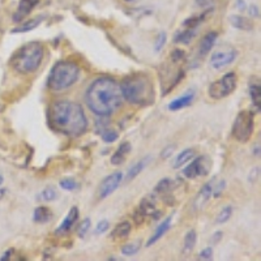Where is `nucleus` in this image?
<instances>
[{"instance_id":"nucleus-1","label":"nucleus","mask_w":261,"mask_h":261,"mask_svg":"<svg viewBox=\"0 0 261 261\" xmlns=\"http://www.w3.org/2000/svg\"><path fill=\"white\" fill-rule=\"evenodd\" d=\"M85 101L95 115L110 116L123 104L124 95L120 82L111 77H98L86 90Z\"/></svg>"},{"instance_id":"nucleus-2","label":"nucleus","mask_w":261,"mask_h":261,"mask_svg":"<svg viewBox=\"0 0 261 261\" xmlns=\"http://www.w3.org/2000/svg\"><path fill=\"white\" fill-rule=\"evenodd\" d=\"M51 129L69 137H77L88 129V119L81 104L72 101L52 103L47 114Z\"/></svg>"},{"instance_id":"nucleus-3","label":"nucleus","mask_w":261,"mask_h":261,"mask_svg":"<svg viewBox=\"0 0 261 261\" xmlns=\"http://www.w3.org/2000/svg\"><path fill=\"white\" fill-rule=\"evenodd\" d=\"M124 99L135 106H149L156 101L153 82L144 73H135L128 76L120 82Z\"/></svg>"},{"instance_id":"nucleus-4","label":"nucleus","mask_w":261,"mask_h":261,"mask_svg":"<svg viewBox=\"0 0 261 261\" xmlns=\"http://www.w3.org/2000/svg\"><path fill=\"white\" fill-rule=\"evenodd\" d=\"M43 56H45V47L42 43L33 41L16 50L11 58V65L21 75H30L41 67Z\"/></svg>"},{"instance_id":"nucleus-5","label":"nucleus","mask_w":261,"mask_h":261,"mask_svg":"<svg viewBox=\"0 0 261 261\" xmlns=\"http://www.w3.org/2000/svg\"><path fill=\"white\" fill-rule=\"evenodd\" d=\"M80 67L72 60H60L55 63L47 77V86L51 91H63L78 81Z\"/></svg>"},{"instance_id":"nucleus-6","label":"nucleus","mask_w":261,"mask_h":261,"mask_svg":"<svg viewBox=\"0 0 261 261\" xmlns=\"http://www.w3.org/2000/svg\"><path fill=\"white\" fill-rule=\"evenodd\" d=\"M254 130V115L249 110L239 111L232 124V137L240 144L251 140Z\"/></svg>"},{"instance_id":"nucleus-7","label":"nucleus","mask_w":261,"mask_h":261,"mask_svg":"<svg viewBox=\"0 0 261 261\" xmlns=\"http://www.w3.org/2000/svg\"><path fill=\"white\" fill-rule=\"evenodd\" d=\"M236 85H238L236 73L235 72H228V73L222 76L221 78H218L217 81L209 85L208 95L212 99L219 101V99H223V98H227L228 95H231L235 91V89H236Z\"/></svg>"},{"instance_id":"nucleus-8","label":"nucleus","mask_w":261,"mask_h":261,"mask_svg":"<svg viewBox=\"0 0 261 261\" xmlns=\"http://www.w3.org/2000/svg\"><path fill=\"white\" fill-rule=\"evenodd\" d=\"M209 171H210V161L208 157L200 156L183 170V175L188 179H196L199 176L208 175Z\"/></svg>"},{"instance_id":"nucleus-9","label":"nucleus","mask_w":261,"mask_h":261,"mask_svg":"<svg viewBox=\"0 0 261 261\" xmlns=\"http://www.w3.org/2000/svg\"><path fill=\"white\" fill-rule=\"evenodd\" d=\"M121 180H123V174L120 171H115L111 175L106 176L103 180H102L101 186L98 188V196L99 199H106L110 195L115 192L117 189V187L120 186Z\"/></svg>"},{"instance_id":"nucleus-10","label":"nucleus","mask_w":261,"mask_h":261,"mask_svg":"<svg viewBox=\"0 0 261 261\" xmlns=\"http://www.w3.org/2000/svg\"><path fill=\"white\" fill-rule=\"evenodd\" d=\"M236 59V50L225 49V50H215L210 58V65L214 69H222L235 62Z\"/></svg>"},{"instance_id":"nucleus-11","label":"nucleus","mask_w":261,"mask_h":261,"mask_svg":"<svg viewBox=\"0 0 261 261\" xmlns=\"http://www.w3.org/2000/svg\"><path fill=\"white\" fill-rule=\"evenodd\" d=\"M38 3L39 0H20L17 11L13 15V21L15 23H21L28 15H30V12L36 8Z\"/></svg>"},{"instance_id":"nucleus-12","label":"nucleus","mask_w":261,"mask_h":261,"mask_svg":"<svg viewBox=\"0 0 261 261\" xmlns=\"http://www.w3.org/2000/svg\"><path fill=\"white\" fill-rule=\"evenodd\" d=\"M78 214H80V212H78L77 206H72L71 210H69L68 214H67V217H65V218L63 219L62 225H60L58 228H56L55 234L56 235L68 234L69 230H71V228L73 227V225H75L76 222H77Z\"/></svg>"},{"instance_id":"nucleus-13","label":"nucleus","mask_w":261,"mask_h":261,"mask_svg":"<svg viewBox=\"0 0 261 261\" xmlns=\"http://www.w3.org/2000/svg\"><path fill=\"white\" fill-rule=\"evenodd\" d=\"M130 150H132V145L128 141H124L120 144V147L117 148L116 152L111 157V165L112 166H120L127 161V157L129 156Z\"/></svg>"},{"instance_id":"nucleus-14","label":"nucleus","mask_w":261,"mask_h":261,"mask_svg":"<svg viewBox=\"0 0 261 261\" xmlns=\"http://www.w3.org/2000/svg\"><path fill=\"white\" fill-rule=\"evenodd\" d=\"M217 38H218V33L210 32L201 39V42H200V47H199L200 56L208 55L209 52L212 51L213 47H214V45H215V42H217Z\"/></svg>"},{"instance_id":"nucleus-15","label":"nucleus","mask_w":261,"mask_h":261,"mask_svg":"<svg viewBox=\"0 0 261 261\" xmlns=\"http://www.w3.org/2000/svg\"><path fill=\"white\" fill-rule=\"evenodd\" d=\"M228 23L231 24L232 28L239 30H252L253 29V21H252L249 17L244 16H239V15H231L228 17Z\"/></svg>"},{"instance_id":"nucleus-16","label":"nucleus","mask_w":261,"mask_h":261,"mask_svg":"<svg viewBox=\"0 0 261 261\" xmlns=\"http://www.w3.org/2000/svg\"><path fill=\"white\" fill-rule=\"evenodd\" d=\"M171 222H173V217H171V215H170V217H167V218L165 219V221H162V223H161V225L158 226V227H157L156 232H154V234L152 235V236H150L149 240H148L147 247H150V245L156 244L157 241L160 240V239L162 238L163 235H165L167 231H169L170 227H171Z\"/></svg>"},{"instance_id":"nucleus-17","label":"nucleus","mask_w":261,"mask_h":261,"mask_svg":"<svg viewBox=\"0 0 261 261\" xmlns=\"http://www.w3.org/2000/svg\"><path fill=\"white\" fill-rule=\"evenodd\" d=\"M139 210L143 213L144 217L150 215V217H153L154 219H158L161 217V212L160 210H157L156 204H154L153 200H150L149 197L144 199L143 201L140 202V208H139Z\"/></svg>"},{"instance_id":"nucleus-18","label":"nucleus","mask_w":261,"mask_h":261,"mask_svg":"<svg viewBox=\"0 0 261 261\" xmlns=\"http://www.w3.org/2000/svg\"><path fill=\"white\" fill-rule=\"evenodd\" d=\"M45 20V16L43 15H41V16H37L34 17V19H30L28 20V21H25L24 24H21L20 26H16L15 29H12V33L15 34V33H28V32H32V30H34L36 28H38L41 24H42V21Z\"/></svg>"},{"instance_id":"nucleus-19","label":"nucleus","mask_w":261,"mask_h":261,"mask_svg":"<svg viewBox=\"0 0 261 261\" xmlns=\"http://www.w3.org/2000/svg\"><path fill=\"white\" fill-rule=\"evenodd\" d=\"M193 98H195V95L192 93H188V94H184L182 97L176 98V99H174V101H171L169 103V110L178 111L184 107H188L189 104L193 102Z\"/></svg>"},{"instance_id":"nucleus-20","label":"nucleus","mask_w":261,"mask_h":261,"mask_svg":"<svg viewBox=\"0 0 261 261\" xmlns=\"http://www.w3.org/2000/svg\"><path fill=\"white\" fill-rule=\"evenodd\" d=\"M132 231V225H130V222L128 221H124L119 225L115 226V228L112 230L111 232V238L112 239H123V238H127L128 235L130 234Z\"/></svg>"},{"instance_id":"nucleus-21","label":"nucleus","mask_w":261,"mask_h":261,"mask_svg":"<svg viewBox=\"0 0 261 261\" xmlns=\"http://www.w3.org/2000/svg\"><path fill=\"white\" fill-rule=\"evenodd\" d=\"M51 218L52 212L51 209L47 208V206H38L33 214V221L37 222V223H46V222L51 221Z\"/></svg>"},{"instance_id":"nucleus-22","label":"nucleus","mask_w":261,"mask_h":261,"mask_svg":"<svg viewBox=\"0 0 261 261\" xmlns=\"http://www.w3.org/2000/svg\"><path fill=\"white\" fill-rule=\"evenodd\" d=\"M213 183H214V180H212V182H208L205 186L202 187L201 191L199 192V196H197V199H196V205L197 206L205 205L206 202H208V200L212 197Z\"/></svg>"},{"instance_id":"nucleus-23","label":"nucleus","mask_w":261,"mask_h":261,"mask_svg":"<svg viewBox=\"0 0 261 261\" xmlns=\"http://www.w3.org/2000/svg\"><path fill=\"white\" fill-rule=\"evenodd\" d=\"M193 157H195V150L193 149L183 150V152H180V153L178 154V157H176L175 161H174L173 169H180V167L184 166L187 162H189V161L192 160Z\"/></svg>"},{"instance_id":"nucleus-24","label":"nucleus","mask_w":261,"mask_h":261,"mask_svg":"<svg viewBox=\"0 0 261 261\" xmlns=\"http://www.w3.org/2000/svg\"><path fill=\"white\" fill-rule=\"evenodd\" d=\"M249 95H251L252 103L257 111H260L261 107V90H260V81L257 80V82H253V84L249 85Z\"/></svg>"},{"instance_id":"nucleus-25","label":"nucleus","mask_w":261,"mask_h":261,"mask_svg":"<svg viewBox=\"0 0 261 261\" xmlns=\"http://www.w3.org/2000/svg\"><path fill=\"white\" fill-rule=\"evenodd\" d=\"M148 161H149V157H147V158H144V160L139 161L136 165H134V166L130 167L129 171L127 173V176H125V182H130V180H134L135 178H136V176L139 175L141 171H143L144 167L147 166Z\"/></svg>"},{"instance_id":"nucleus-26","label":"nucleus","mask_w":261,"mask_h":261,"mask_svg":"<svg viewBox=\"0 0 261 261\" xmlns=\"http://www.w3.org/2000/svg\"><path fill=\"white\" fill-rule=\"evenodd\" d=\"M196 241H197V234H196L195 230L187 232V235L184 236V241H183V252L184 253L192 252L196 245Z\"/></svg>"},{"instance_id":"nucleus-27","label":"nucleus","mask_w":261,"mask_h":261,"mask_svg":"<svg viewBox=\"0 0 261 261\" xmlns=\"http://www.w3.org/2000/svg\"><path fill=\"white\" fill-rule=\"evenodd\" d=\"M193 37H195V30L186 29L180 33H176L175 38H174V42L180 43V45H188V43H191Z\"/></svg>"},{"instance_id":"nucleus-28","label":"nucleus","mask_w":261,"mask_h":261,"mask_svg":"<svg viewBox=\"0 0 261 261\" xmlns=\"http://www.w3.org/2000/svg\"><path fill=\"white\" fill-rule=\"evenodd\" d=\"M209 12H210V11H206V12L201 13V15H199V16H192L189 17V19L184 20V21H183V26H186V29H193V28H197V26L205 20L206 15H208Z\"/></svg>"},{"instance_id":"nucleus-29","label":"nucleus","mask_w":261,"mask_h":261,"mask_svg":"<svg viewBox=\"0 0 261 261\" xmlns=\"http://www.w3.org/2000/svg\"><path fill=\"white\" fill-rule=\"evenodd\" d=\"M171 187H173V180L165 178V179L157 183V186L154 187V193L156 195H167L171 191Z\"/></svg>"},{"instance_id":"nucleus-30","label":"nucleus","mask_w":261,"mask_h":261,"mask_svg":"<svg viewBox=\"0 0 261 261\" xmlns=\"http://www.w3.org/2000/svg\"><path fill=\"white\" fill-rule=\"evenodd\" d=\"M140 241H137V243H128V244L121 247V253H123L124 256H134V254H136L137 252L140 251Z\"/></svg>"},{"instance_id":"nucleus-31","label":"nucleus","mask_w":261,"mask_h":261,"mask_svg":"<svg viewBox=\"0 0 261 261\" xmlns=\"http://www.w3.org/2000/svg\"><path fill=\"white\" fill-rule=\"evenodd\" d=\"M231 214H232L231 206H225V208L221 210V213L218 214V217H217L215 222H217L218 225H221V223H225V222H227L228 219L231 218Z\"/></svg>"},{"instance_id":"nucleus-32","label":"nucleus","mask_w":261,"mask_h":261,"mask_svg":"<svg viewBox=\"0 0 261 261\" xmlns=\"http://www.w3.org/2000/svg\"><path fill=\"white\" fill-rule=\"evenodd\" d=\"M90 218H84L81 222H80V225H78L77 228V235L78 238H85V235L86 232L89 231V228H90Z\"/></svg>"},{"instance_id":"nucleus-33","label":"nucleus","mask_w":261,"mask_h":261,"mask_svg":"<svg viewBox=\"0 0 261 261\" xmlns=\"http://www.w3.org/2000/svg\"><path fill=\"white\" fill-rule=\"evenodd\" d=\"M117 137H119V134H117L116 130H114V129H104V132L102 134V140L107 144H111V143H114V141H116Z\"/></svg>"},{"instance_id":"nucleus-34","label":"nucleus","mask_w":261,"mask_h":261,"mask_svg":"<svg viewBox=\"0 0 261 261\" xmlns=\"http://www.w3.org/2000/svg\"><path fill=\"white\" fill-rule=\"evenodd\" d=\"M59 186H60V188L64 189V191H75L77 188V183H76L75 179L67 178V179L60 180Z\"/></svg>"},{"instance_id":"nucleus-35","label":"nucleus","mask_w":261,"mask_h":261,"mask_svg":"<svg viewBox=\"0 0 261 261\" xmlns=\"http://www.w3.org/2000/svg\"><path fill=\"white\" fill-rule=\"evenodd\" d=\"M41 196H42V199L45 200V201H54V200L58 197V193H56V191L52 187H47V188L43 189V192L41 193Z\"/></svg>"},{"instance_id":"nucleus-36","label":"nucleus","mask_w":261,"mask_h":261,"mask_svg":"<svg viewBox=\"0 0 261 261\" xmlns=\"http://www.w3.org/2000/svg\"><path fill=\"white\" fill-rule=\"evenodd\" d=\"M170 56H171V60H173V63L178 64V63H180L184 60V58H186V52L180 49H174L173 51H171V54H170Z\"/></svg>"},{"instance_id":"nucleus-37","label":"nucleus","mask_w":261,"mask_h":261,"mask_svg":"<svg viewBox=\"0 0 261 261\" xmlns=\"http://www.w3.org/2000/svg\"><path fill=\"white\" fill-rule=\"evenodd\" d=\"M166 41H167V36L166 33L163 32L161 33L160 36L157 37V41H156V45H154V50H156L157 52L161 51V50L165 47V45H166Z\"/></svg>"},{"instance_id":"nucleus-38","label":"nucleus","mask_w":261,"mask_h":261,"mask_svg":"<svg viewBox=\"0 0 261 261\" xmlns=\"http://www.w3.org/2000/svg\"><path fill=\"white\" fill-rule=\"evenodd\" d=\"M108 228H110V222L106 221V219H103V221H101L97 225L95 232H97V234H103V232L107 231Z\"/></svg>"},{"instance_id":"nucleus-39","label":"nucleus","mask_w":261,"mask_h":261,"mask_svg":"<svg viewBox=\"0 0 261 261\" xmlns=\"http://www.w3.org/2000/svg\"><path fill=\"white\" fill-rule=\"evenodd\" d=\"M213 256V248L212 247H206L204 248L199 254L200 260H210Z\"/></svg>"},{"instance_id":"nucleus-40","label":"nucleus","mask_w":261,"mask_h":261,"mask_svg":"<svg viewBox=\"0 0 261 261\" xmlns=\"http://www.w3.org/2000/svg\"><path fill=\"white\" fill-rule=\"evenodd\" d=\"M226 187V182L225 180H222V182L218 183V186L214 187V189H213V193L212 196H214V197H219V196L222 195V191L225 189Z\"/></svg>"},{"instance_id":"nucleus-41","label":"nucleus","mask_w":261,"mask_h":261,"mask_svg":"<svg viewBox=\"0 0 261 261\" xmlns=\"http://www.w3.org/2000/svg\"><path fill=\"white\" fill-rule=\"evenodd\" d=\"M174 150H175V147L174 145H169V147L163 149V152L161 153V157H162L163 160H167L170 156H173Z\"/></svg>"},{"instance_id":"nucleus-42","label":"nucleus","mask_w":261,"mask_h":261,"mask_svg":"<svg viewBox=\"0 0 261 261\" xmlns=\"http://www.w3.org/2000/svg\"><path fill=\"white\" fill-rule=\"evenodd\" d=\"M221 238H222V232L221 231H217V232H215V234H213V236H212V239H210V241H212V243H214V244H217V243H218V241L221 240Z\"/></svg>"},{"instance_id":"nucleus-43","label":"nucleus","mask_w":261,"mask_h":261,"mask_svg":"<svg viewBox=\"0 0 261 261\" xmlns=\"http://www.w3.org/2000/svg\"><path fill=\"white\" fill-rule=\"evenodd\" d=\"M249 13L252 17H258V8L256 6L249 7Z\"/></svg>"},{"instance_id":"nucleus-44","label":"nucleus","mask_w":261,"mask_h":261,"mask_svg":"<svg viewBox=\"0 0 261 261\" xmlns=\"http://www.w3.org/2000/svg\"><path fill=\"white\" fill-rule=\"evenodd\" d=\"M12 253H13V249H8V251H7V252H4L3 256H2V257H0V260H2V261H4V260H10L11 256H12Z\"/></svg>"},{"instance_id":"nucleus-45","label":"nucleus","mask_w":261,"mask_h":261,"mask_svg":"<svg viewBox=\"0 0 261 261\" xmlns=\"http://www.w3.org/2000/svg\"><path fill=\"white\" fill-rule=\"evenodd\" d=\"M238 4H239V6H238V8H239V10H240V11H244L245 10V3H244V2H243V0H238Z\"/></svg>"},{"instance_id":"nucleus-46","label":"nucleus","mask_w":261,"mask_h":261,"mask_svg":"<svg viewBox=\"0 0 261 261\" xmlns=\"http://www.w3.org/2000/svg\"><path fill=\"white\" fill-rule=\"evenodd\" d=\"M4 196H6V189H0V200L3 199Z\"/></svg>"},{"instance_id":"nucleus-47","label":"nucleus","mask_w":261,"mask_h":261,"mask_svg":"<svg viewBox=\"0 0 261 261\" xmlns=\"http://www.w3.org/2000/svg\"><path fill=\"white\" fill-rule=\"evenodd\" d=\"M4 183V178H3V175H2V174H0V186H2V184H3Z\"/></svg>"},{"instance_id":"nucleus-48","label":"nucleus","mask_w":261,"mask_h":261,"mask_svg":"<svg viewBox=\"0 0 261 261\" xmlns=\"http://www.w3.org/2000/svg\"><path fill=\"white\" fill-rule=\"evenodd\" d=\"M124 2H127V3H132V2H135V0H124Z\"/></svg>"},{"instance_id":"nucleus-49","label":"nucleus","mask_w":261,"mask_h":261,"mask_svg":"<svg viewBox=\"0 0 261 261\" xmlns=\"http://www.w3.org/2000/svg\"><path fill=\"white\" fill-rule=\"evenodd\" d=\"M197 2H199V3H202V2H206V0H197Z\"/></svg>"}]
</instances>
